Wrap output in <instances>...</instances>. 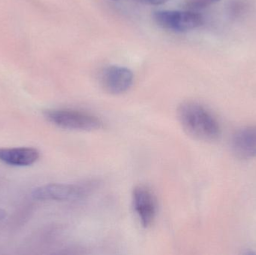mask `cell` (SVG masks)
Instances as JSON below:
<instances>
[{
	"label": "cell",
	"mask_w": 256,
	"mask_h": 255,
	"mask_svg": "<svg viewBox=\"0 0 256 255\" xmlns=\"http://www.w3.org/2000/svg\"><path fill=\"white\" fill-rule=\"evenodd\" d=\"M102 84L104 88L111 94L126 93L132 86L134 74L127 67L112 65L102 72Z\"/></svg>",
	"instance_id": "6"
},
{
	"label": "cell",
	"mask_w": 256,
	"mask_h": 255,
	"mask_svg": "<svg viewBox=\"0 0 256 255\" xmlns=\"http://www.w3.org/2000/svg\"><path fill=\"white\" fill-rule=\"evenodd\" d=\"M219 0H185L186 5L191 8H202L207 7L214 3L216 2Z\"/></svg>",
	"instance_id": "9"
},
{
	"label": "cell",
	"mask_w": 256,
	"mask_h": 255,
	"mask_svg": "<svg viewBox=\"0 0 256 255\" xmlns=\"http://www.w3.org/2000/svg\"><path fill=\"white\" fill-rule=\"evenodd\" d=\"M178 117L186 134L197 140L213 142L220 135V127L216 118L200 103H182L178 109Z\"/></svg>",
	"instance_id": "1"
},
{
	"label": "cell",
	"mask_w": 256,
	"mask_h": 255,
	"mask_svg": "<svg viewBox=\"0 0 256 255\" xmlns=\"http://www.w3.org/2000/svg\"><path fill=\"white\" fill-rule=\"evenodd\" d=\"M91 189L90 186L82 184H48L34 189L32 197L37 200L70 202L85 197Z\"/></svg>",
	"instance_id": "4"
},
{
	"label": "cell",
	"mask_w": 256,
	"mask_h": 255,
	"mask_svg": "<svg viewBox=\"0 0 256 255\" xmlns=\"http://www.w3.org/2000/svg\"><path fill=\"white\" fill-rule=\"evenodd\" d=\"M153 18L160 27L173 32H186L198 28L203 22L200 13L190 10H158Z\"/></svg>",
	"instance_id": "3"
},
{
	"label": "cell",
	"mask_w": 256,
	"mask_h": 255,
	"mask_svg": "<svg viewBox=\"0 0 256 255\" xmlns=\"http://www.w3.org/2000/svg\"><path fill=\"white\" fill-rule=\"evenodd\" d=\"M45 117L54 125L66 130L93 131L100 130L104 126L98 117L76 109H50L45 112Z\"/></svg>",
	"instance_id": "2"
},
{
	"label": "cell",
	"mask_w": 256,
	"mask_h": 255,
	"mask_svg": "<svg viewBox=\"0 0 256 255\" xmlns=\"http://www.w3.org/2000/svg\"><path fill=\"white\" fill-rule=\"evenodd\" d=\"M132 204L142 226L150 227L156 214V199L152 190L146 186L136 187L132 191Z\"/></svg>",
	"instance_id": "5"
},
{
	"label": "cell",
	"mask_w": 256,
	"mask_h": 255,
	"mask_svg": "<svg viewBox=\"0 0 256 255\" xmlns=\"http://www.w3.org/2000/svg\"><path fill=\"white\" fill-rule=\"evenodd\" d=\"M138 1L149 5H160L166 2L168 0H138Z\"/></svg>",
	"instance_id": "10"
},
{
	"label": "cell",
	"mask_w": 256,
	"mask_h": 255,
	"mask_svg": "<svg viewBox=\"0 0 256 255\" xmlns=\"http://www.w3.org/2000/svg\"><path fill=\"white\" fill-rule=\"evenodd\" d=\"M39 157L40 152L34 148H0V161L10 166H31Z\"/></svg>",
	"instance_id": "8"
},
{
	"label": "cell",
	"mask_w": 256,
	"mask_h": 255,
	"mask_svg": "<svg viewBox=\"0 0 256 255\" xmlns=\"http://www.w3.org/2000/svg\"><path fill=\"white\" fill-rule=\"evenodd\" d=\"M233 152L239 158L256 157V126H250L238 130L232 140Z\"/></svg>",
	"instance_id": "7"
}]
</instances>
